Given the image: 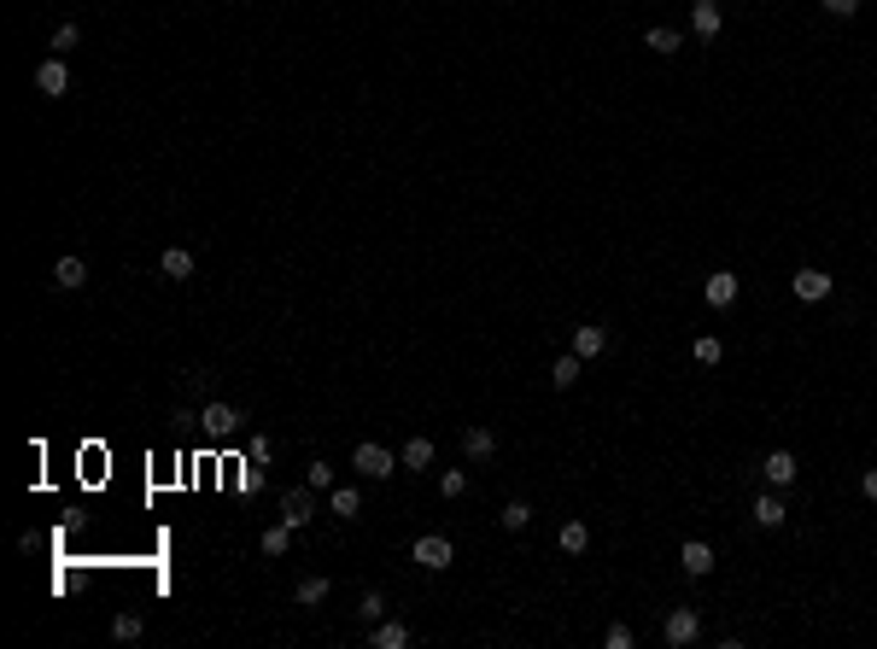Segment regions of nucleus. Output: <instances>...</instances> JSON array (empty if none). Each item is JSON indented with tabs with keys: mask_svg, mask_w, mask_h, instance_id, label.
Wrapping results in <instances>:
<instances>
[{
	"mask_svg": "<svg viewBox=\"0 0 877 649\" xmlns=\"http://www.w3.org/2000/svg\"><path fill=\"white\" fill-rule=\"evenodd\" d=\"M351 468H357L363 480H392V474H398L404 463H398V456L387 451V445H375V439H363L357 451H351Z\"/></svg>",
	"mask_w": 877,
	"mask_h": 649,
	"instance_id": "obj_1",
	"label": "nucleus"
},
{
	"mask_svg": "<svg viewBox=\"0 0 877 649\" xmlns=\"http://www.w3.org/2000/svg\"><path fill=\"white\" fill-rule=\"evenodd\" d=\"M410 562L427 567V574H445V567L457 562V544H450L445 533H427V538H416V544H410Z\"/></svg>",
	"mask_w": 877,
	"mask_h": 649,
	"instance_id": "obj_2",
	"label": "nucleus"
},
{
	"mask_svg": "<svg viewBox=\"0 0 877 649\" xmlns=\"http://www.w3.org/2000/svg\"><path fill=\"white\" fill-rule=\"evenodd\" d=\"M281 521L292 526V533H299V526H310L316 521V486H292V492H281Z\"/></svg>",
	"mask_w": 877,
	"mask_h": 649,
	"instance_id": "obj_3",
	"label": "nucleus"
},
{
	"mask_svg": "<svg viewBox=\"0 0 877 649\" xmlns=\"http://www.w3.org/2000/svg\"><path fill=\"white\" fill-rule=\"evenodd\" d=\"M661 637H667L673 649L697 644V637H702V614H697V608H673L667 621H661Z\"/></svg>",
	"mask_w": 877,
	"mask_h": 649,
	"instance_id": "obj_4",
	"label": "nucleus"
},
{
	"mask_svg": "<svg viewBox=\"0 0 877 649\" xmlns=\"http://www.w3.org/2000/svg\"><path fill=\"white\" fill-rule=\"evenodd\" d=\"M761 474H766V486H772V492H790V486H795V474H801V463H795L790 451H766Z\"/></svg>",
	"mask_w": 877,
	"mask_h": 649,
	"instance_id": "obj_5",
	"label": "nucleus"
},
{
	"mask_svg": "<svg viewBox=\"0 0 877 649\" xmlns=\"http://www.w3.org/2000/svg\"><path fill=\"white\" fill-rule=\"evenodd\" d=\"M65 88H70V71H65V59H42V65H36V94H42V99H59V94H65Z\"/></svg>",
	"mask_w": 877,
	"mask_h": 649,
	"instance_id": "obj_6",
	"label": "nucleus"
},
{
	"mask_svg": "<svg viewBox=\"0 0 877 649\" xmlns=\"http://www.w3.org/2000/svg\"><path fill=\"white\" fill-rule=\"evenodd\" d=\"M240 422H246V416H240L235 404H205V416H199V427H205L211 439H228V433H240Z\"/></svg>",
	"mask_w": 877,
	"mask_h": 649,
	"instance_id": "obj_7",
	"label": "nucleus"
},
{
	"mask_svg": "<svg viewBox=\"0 0 877 649\" xmlns=\"http://www.w3.org/2000/svg\"><path fill=\"white\" fill-rule=\"evenodd\" d=\"M702 298H708L714 311H725V305H737V275H731V269H714L708 281H702Z\"/></svg>",
	"mask_w": 877,
	"mask_h": 649,
	"instance_id": "obj_8",
	"label": "nucleus"
},
{
	"mask_svg": "<svg viewBox=\"0 0 877 649\" xmlns=\"http://www.w3.org/2000/svg\"><path fill=\"white\" fill-rule=\"evenodd\" d=\"M720 0H690V29H697L702 42H714V36H720Z\"/></svg>",
	"mask_w": 877,
	"mask_h": 649,
	"instance_id": "obj_9",
	"label": "nucleus"
},
{
	"mask_svg": "<svg viewBox=\"0 0 877 649\" xmlns=\"http://www.w3.org/2000/svg\"><path fill=\"white\" fill-rule=\"evenodd\" d=\"M795 298H808V305H819V298H831V275L825 269H795Z\"/></svg>",
	"mask_w": 877,
	"mask_h": 649,
	"instance_id": "obj_10",
	"label": "nucleus"
},
{
	"mask_svg": "<svg viewBox=\"0 0 877 649\" xmlns=\"http://www.w3.org/2000/svg\"><path fill=\"white\" fill-rule=\"evenodd\" d=\"M784 515H790V509H784V492H761V497H754V526L778 533V526H784Z\"/></svg>",
	"mask_w": 877,
	"mask_h": 649,
	"instance_id": "obj_11",
	"label": "nucleus"
},
{
	"mask_svg": "<svg viewBox=\"0 0 877 649\" xmlns=\"http://www.w3.org/2000/svg\"><path fill=\"white\" fill-rule=\"evenodd\" d=\"M462 451H468V463H491V456H498V433H491V427H468V433H462Z\"/></svg>",
	"mask_w": 877,
	"mask_h": 649,
	"instance_id": "obj_12",
	"label": "nucleus"
},
{
	"mask_svg": "<svg viewBox=\"0 0 877 649\" xmlns=\"http://www.w3.org/2000/svg\"><path fill=\"white\" fill-rule=\"evenodd\" d=\"M679 562H684V574L690 579H702V574H714V550L702 544V538H684V550H679Z\"/></svg>",
	"mask_w": 877,
	"mask_h": 649,
	"instance_id": "obj_13",
	"label": "nucleus"
},
{
	"mask_svg": "<svg viewBox=\"0 0 877 649\" xmlns=\"http://www.w3.org/2000/svg\"><path fill=\"white\" fill-rule=\"evenodd\" d=\"M158 269H164L170 281H194V252H187V246H170V252L158 257Z\"/></svg>",
	"mask_w": 877,
	"mask_h": 649,
	"instance_id": "obj_14",
	"label": "nucleus"
},
{
	"mask_svg": "<svg viewBox=\"0 0 877 649\" xmlns=\"http://www.w3.org/2000/svg\"><path fill=\"white\" fill-rule=\"evenodd\" d=\"M609 352V328H573V357H602Z\"/></svg>",
	"mask_w": 877,
	"mask_h": 649,
	"instance_id": "obj_15",
	"label": "nucleus"
},
{
	"mask_svg": "<svg viewBox=\"0 0 877 649\" xmlns=\"http://www.w3.org/2000/svg\"><path fill=\"white\" fill-rule=\"evenodd\" d=\"M643 47H650V53H661V59H673L684 47V36L679 29H667V24H655V29H643Z\"/></svg>",
	"mask_w": 877,
	"mask_h": 649,
	"instance_id": "obj_16",
	"label": "nucleus"
},
{
	"mask_svg": "<svg viewBox=\"0 0 877 649\" xmlns=\"http://www.w3.org/2000/svg\"><path fill=\"white\" fill-rule=\"evenodd\" d=\"M369 644H375V649H404V644H410V626H404V621H375Z\"/></svg>",
	"mask_w": 877,
	"mask_h": 649,
	"instance_id": "obj_17",
	"label": "nucleus"
},
{
	"mask_svg": "<svg viewBox=\"0 0 877 649\" xmlns=\"http://www.w3.org/2000/svg\"><path fill=\"white\" fill-rule=\"evenodd\" d=\"M83 281H88V264H83V257H59V264H53V287H65V293H76Z\"/></svg>",
	"mask_w": 877,
	"mask_h": 649,
	"instance_id": "obj_18",
	"label": "nucleus"
},
{
	"mask_svg": "<svg viewBox=\"0 0 877 649\" xmlns=\"http://www.w3.org/2000/svg\"><path fill=\"white\" fill-rule=\"evenodd\" d=\"M579 363H585V357H556V363H550V386H556V392H568V386L573 381H579Z\"/></svg>",
	"mask_w": 877,
	"mask_h": 649,
	"instance_id": "obj_19",
	"label": "nucleus"
},
{
	"mask_svg": "<svg viewBox=\"0 0 877 649\" xmlns=\"http://www.w3.org/2000/svg\"><path fill=\"white\" fill-rule=\"evenodd\" d=\"M328 509H334L339 521H351V515H357V509H363V497H357V486H334V492H328Z\"/></svg>",
	"mask_w": 877,
	"mask_h": 649,
	"instance_id": "obj_20",
	"label": "nucleus"
},
{
	"mask_svg": "<svg viewBox=\"0 0 877 649\" xmlns=\"http://www.w3.org/2000/svg\"><path fill=\"white\" fill-rule=\"evenodd\" d=\"M398 463H404L410 474H421V468L433 463V439H410V445H404V456H398Z\"/></svg>",
	"mask_w": 877,
	"mask_h": 649,
	"instance_id": "obj_21",
	"label": "nucleus"
},
{
	"mask_svg": "<svg viewBox=\"0 0 877 649\" xmlns=\"http://www.w3.org/2000/svg\"><path fill=\"white\" fill-rule=\"evenodd\" d=\"M287 550H292V526L287 521L264 526V556H287Z\"/></svg>",
	"mask_w": 877,
	"mask_h": 649,
	"instance_id": "obj_22",
	"label": "nucleus"
},
{
	"mask_svg": "<svg viewBox=\"0 0 877 649\" xmlns=\"http://www.w3.org/2000/svg\"><path fill=\"white\" fill-rule=\"evenodd\" d=\"M690 357H697L702 368H714V363H720L725 352H720V339H714V334H697V339H690Z\"/></svg>",
	"mask_w": 877,
	"mask_h": 649,
	"instance_id": "obj_23",
	"label": "nucleus"
},
{
	"mask_svg": "<svg viewBox=\"0 0 877 649\" xmlns=\"http://www.w3.org/2000/svg\"><path fill=\"white\" fill-rule=\"evenodd\" d=\"M299 603H305V608H316V603H328V579H322V574H310V579H299Z\"/></svg>",
	"mask_w": 877,
	"mask_h": 649,
	"instance_id": "obj_24",
	"label": "nucleus"
},
{
	"mask_svg": "<svg viewBox=\"0 0 877 649\" xmlns=\"http://www.w3.org/2000/svg\"><path fill=\"white\" fill-rule=\"evenodd\" d=\"M498 521H503V533H521V526L532 521V509H527V503L515 497V503H503V515H498Z\"/></svg>",
	"mask_w": 877,
	"mask_h": 649,
	"instance_id": "obj_25",
	"label": "nucleus"
},
{
	"mask_svg": "<svg viewBox=\"0 0 877 649\" xmlns=\"http://www.w3.org/2000/svg\"><path fill=\"white\" fill-rule=\"evenodd\" d=\"M585 544H591V533H585L579 521H568V526H562V550H568V556H579Z\"/></svg>",
	"mask_w": 877,
	"mask_h": 649,
	"instance_id": "obj_26",
	"label": "nucleus"
},
{
	"mask_svg": "<svg viewBox=\"0 0 877 649\" xmlns=\"http://www.w3.org/2000/svg\"><path fill=\"white\" fill-rule=\"evenodd\" d=\"M112 637H117V644H135V637H140V614H117V621H112Z\"/></svg>",
	"mask_w": 877,
	"mask_h": 649,
	"instance_id": "obj_27",
	"label": "nucleus"
},
{
	"mask_svg": "<svg viewBox=\"0 0 877 649\" xmlns=\"http://www.w3.org/2000/svg\"><path fill=\"white\" fill-rule=\"evenodd\" d=\"M76 42H83V29H76V24H59V29H53V53H59V59H65Z\"/></svg>",
	"mask_w": 877,
	"mask_h": 649,
	"instance_id": "obj_28",
	"label": "nucleus"
},
{
	"mask_svg": "<svg viewBox=\"0 0 877 649\" xmlns=\"http://www.w3.org/2000/svg\"><path fill=\"white\" fill-rule=\"evenodd\" d=\"M439 492H445V497H462V492H468V474H462V468H445V474H439Z\"/></svg>",
	"mask_w": 877,
	"mask_h": 649,
	"instance_id": "obj_29",
	"label": "nucleus"
},
{
	"mask_svg": "<svg viewBox=\"0 0 877 649\" xmlns=\"http://www.w3.org/2000/svg\"><path fill=\"white\" fill-rule=\"evenodd\" d=\"M357 608H363V621H369V626H375V621H387V597H380V591H369Z\"/></svg>",
	"mask_w": 877,
	"mask_h": 649,
	"instance_id": "obj_30",
	"label": "nucleus"
},
{
	"mask_svg": "<svg viewBox=\"0 0 877 649\" xmlns=\"http://www.w3.org/2000/svg\"><path fill=\"white\" fill-rule=\"evenodd\" d=\"M305 480L316 486V492H334V468H328V463H322V456H316V463H310V474H305Z\"/></svg>",
	"mask_w": 877,
	"mask_h": 649,
	"instance_id": "obj_31",
	"label": "nucleus"
},
{
	"mask_svg": "<svg viewBox=\"0 0 877 649\" xmlns=\"http://www.w3.org/2000/svg\"><path fill=\"white\" fill-rule=\"evenodd\" d=\"M602 644H609V649H632L638 637H632V626H609V637H602Z\"/></svg>",
	"mask_w": 877,
	"mask_h": 649,
	"instance_id": "obj_32",
	"label": "nucleus"
},
{
	"mask_svg": "<svg viewBox=\"0 0 877 649\" xmlns=\"http://www.w3.org/2000/svg\"><path fill=\"white\" fill-rule=\"evenodd\" d=\"M819 6H825L831 18H854V12H860V0H819Z\"/></svg>",
	"mask_w": 877,
	"mask_h": 649,
	"instance_id": "obj_33",
	"label": "nucleus"
},
{
	"mask_svg": "<svg viewBox=\"0 0 877 649\" xmlns=\"http://www.w3.org/2000/svg\"><path fill=\"white\" fill-rule=\"evenodd\" d=\"M251 463H275V445H269V439H251Z\"/></svg>",
	"mask_w": 877,
	"mask_h": 649,
	"instance_id": "obj_34",
	"label": "nucleus"
},
{
	"mask_svg": "<svg viewBox=\"0 0 877 649\" xmlns=\"http://www.w3.org/2000/svg\"><path fill=\"white\" fill-rule=\"evenodd\" d=\"M860 492H865V497L877 503V468H865V474H860Z\"/></svg>",
	"mask_w": 877,
	"mask_h": 649,
	"instance_id": "obj_35",
	"label": "nucleus"
}]
</instances>
